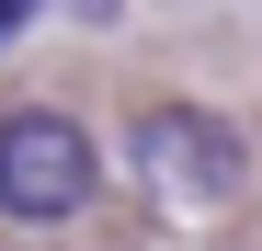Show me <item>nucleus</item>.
I'll return each mask as SVG.
<instances>
[{
    "mask_svg": "<svg viewBox=\"0 0 262 251\" xmlns=\"http://www.w3.org/2000/svg\"><path fill=\"white\" fill-rule=\"evenodd\" d=\"M125 172H137V194L160 205V217H216L239 183H251V149H239V126L228 114H205V103H148L137 126H125Z\"/></svg>",
    "mask_w": 262,
    "mask_h": 251,
    "instance_id": "nucleus-1",
    "label": "nucleus"
},
{
    "mask_svg": "<svg viewBox=\"0 0 262 251\" xmlns=\"http://www.w3.org/2000/svg\"><path fill=\"white\" fill-rule=\"evenodd\" d=\"M92 183H103V149L80 114H57V103L0 114V217L12 228H69L92 205Z\"/></svg>",
    "mask_w": 262,
    "mask_h": 251,
    "instance_id": "nucleus-2",
    "label": "nucleus"
},
{
    "mask_svg": "<svg viewBox=\"0 0 262 251\" xmlns=\"http://www.w3.org/2000/svg\"><path fill=\"white\" fill-rule=\"evenodd\" d=\"M34 12H46V0H0V46H12V34H23Z\"/></svg>",
    "mask_w": 262,
    "mask_h": 251,
    "instance_id": "nucleus-3",
    "label": "nucleus"
}]
</instances>
